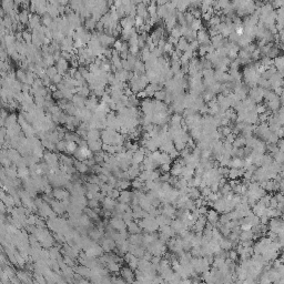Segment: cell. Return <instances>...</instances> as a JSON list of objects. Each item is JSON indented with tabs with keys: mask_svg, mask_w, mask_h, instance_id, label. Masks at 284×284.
Returning <instances> with one entry per match:
<instances>
[{
	"mask_svg": "<svg viewBox=\"0 0 284 284\" xmlns=\"http://www.w3.org/2000/svg\"><path fill=\"white\" fill-rule=\"evenodd\" d=\"M28 25L32 30H36L38 28H40L42 23H41V18L39 15L37 14H32L29 16V20H28Z\"/></svg>",
	"mask_w": 284,
	"mask_h": 284,
	"instance_id": "obj_1",
	"label": "cell"
},
{
	"mask_svg": "<svg viewBox=\"0 0 284 284\" xmlns=\"http://www.w3.org/2000/svg\"><path fill=\"white\" fill-rule=\"evenodd\" d=\"M121 274H122V277L124 279V281H128V282H132L134 280V273L132 269L130 267H123L121 269Z\"/></svg>",
	"mask_w": 284,
	"mask_h": 284,
	"instance_id": "obj_2",
	"label": "cell"
},
{
	"mask_svg": "<svg viewBox=\"0 0 284 284\" xmlns=\"http://www.w3.org/2000/svg\"><path fill=\"white\" fill-rule=\"evenodd\" d=\"M205 218H207V220H208L209 222L212 223V224H215V223L219 221V212L215 211V210H208V212H207V214H205Z\"/></svg>",
	"mask_w": 284,
	"mask_h": 284,
	"instance_id": "obj_3",
	"label": "cell"
},
{
	"mask_svg": "<svg viewBox=\"0 0 284 284\" xmlns=\"http://www.w3.org/2000/svg\"><path fill=\"white\" fill-rule=\"evenodd\" d=\"M47 14L50 15L52 18H58L59 15H60V11H59V6H56V5H47Z\"/></svg>",
	"mask_w": 284,
	"mask_h": 284,
	"instance_id": "obj_4",
	"label": "cell"
},
{
	"mask_svg": "<svg viewBox=\"0 0 284 284\" xmlns=\"http://www.w3.org/2000/svg\"><path fill=\"white\" fill-rule=\"evenodd\" d=\"M175 46H177V49H178V50L184 52V51L188 49V47H189V41L186 40L184 37H181V38H179L178 44H175Z\"/></svg>",
	"mask_w": 284,
	"mask_h": 284,
	"instance_id": "obj_5",
	"label": "cell"
},
{
	"mask_svg": "<svg viewBox=\"0 0 284 284\" xmlns=\"http://www.w3.org/2000/svg\"><path fill=\"white\" fill-rule=\"evenodd\" d=\"M29 12L27 9H23L22 11H20L18 14V21H20L22 25H26L28 23V20H29Z\"/></svg>",
	"mask_w": 284,
	"mask_h": 284,
	"instance_id": "obj_6",
	"label": "cell"
},
{
	"mask_svg": "<svg viewBox=\"0 0 284 284\" xmlns=\"http://www.w3.org/2000/svg\"><path fill=\"white\" fill-rule=\"evenodd\" d=\"M53 22V18L51 17L50 15H48V14H44V15L41 16V23L44 26V27H49V26L51 25Z\"/></svg>",
	"mask_w": 284,
	"mask_h": 284,
	"instance_id": "obj_7",
	"label": "cell"
},
{
	"mask_svg": "<svg viewBox=\"0 0 284 284\" xmlns=\"http://www.w3.org/2000/svg\"><path fill=\"white\" fill-rule=\"evenodd\" d=\"M97 20L95 19H93L92 17H89V18H87V20H86V29L87 30H92L95 28V25H97Z\"/></svg>",
	"mask_w": 284,
	"mask_h": 284,
	"instance_id": "obj_8",
	"label": "cell"
},
{
	"mask_svg": "<svg viewBox=\"0 0 284 284\" xmlns=\"http://www.w3.org/2000/svg\"><path fill=\"white\" fill-rule=\"evenodd\" d=\"M203 26H202V22H201L200 19H194L192 22H191V25H190V28L192 30H194V31H198L199 29H201Z\"/></svg>",
	"mask_w": 284,
	"mask_h": 284,
	"instance_id": "obj_9",
	"label": "cell"
},
{
	"mask_svg": "<svg viewBox=\"0 0 284 284\" xmlns=\"http://www.w3.org/2000/svg\"><path fill=\"white\" fill-rule=\"evenodd\" d=\"M165 93H167V91H164V90H158V91L154 92V95H153V97L156 98V100H158V101H163L164 100V97H165Z\"/></svg>",
	"mask_w": 284,
	"mask_h": 284,
	"instance_id": "obj_10",
	"label": "cell"
},
{
	"mask_svg": "<svg viewBox=\"0 0 284 284\" xmlns=\"http://www.w3.org/2000/svg\"><path fill=\"white\" fill-rule=\"evenodd\" d=\"M221 22V17H219V16H212L211 18H210V20L208 21V23L210 26H216L219 25Z\"/></svg>",
	"mask_w": 284,
	"mask_h": 284,
	"instance_id": "obj_11",
	"label": "cell"
},
{
	"mask_svg": "<svg viewBox=\"0 0 284 284\" xmlns=\"http://www.w3.org/2000/svg\"><path fill=\"white\" fill-rule=\"evenodd\" d=\"M250 57H251V60H253V61H256V60H259L262 56H261V53H260V50L256 48L254 51H252L251 55H250Z\"/></svg>",
	"mask_w": 284,
	"mask_h": 284,
	"instance_id": "obj_12",
	"label": "cell"
},
{
	"mask_svg": "<svg viewBox=\"0 0 284 284\" xmlns=\"http://www.w3.org/2000/svg\"><path fill=\"white\" fill-rule=\"evenodd\" d=\"M208 32H209V36H216V35H219V30H218V27L216 26H210L209 27V30H208Z\"/></svg>",
	"mask_w": 284,
	"mask_h": 284,
	"instance_id": "obj_13",
	"label": "cell"
},
{
	"mask_svg": "<svg viewBox=\"0 0 284 284\" xmlns=\"http://www.w3.org/2000/svg\"><path fill=\"white\" fill-rule=\"evenodd\" d=\"M22 37H23V39L26 41H28V44L31 42V33H29L28 31H25V32L22 33Z\"/></svg>",
	"mask_w": 284,
	"mask_h": 284,
	"instance_id": "obj_14",
	"label": "cell"
},
{
	"mask_svg": "<svg viewBox=\"0 0 284 284\" xmlns=\"http://www.w3.org/2000/svg\"><path fill=\"white\" fill-rule=\"evenodd\" d=\"M274 198H275V200L277 201V203H283V195H282V192L275 193Z\"/></svg>",
	"mask_w": 284,
	"mask_h": 284,
	"instance_id": "obj_15",
	"label": "cell"
},
{
	"mask_svg": "<svg viewBox=\"0 0 284 284\" xmlns=\"http://www.w3.org/2000/svg\"><path fill=\"white\" fill-rule=\"evenodd\" d=\"M98 205V202L95 200H91L90 201V203H89V207H91V208H95Z\"/></svg>",
	"mask_w": 284,
	"mask_h": 284,
	"instance_id": "obj_16",
	"label": "cell"
},
{
	"mask_svg": "<svg viewBox=\"0 0 284 284\" xmlns=\"http://www.w3.org/2000/svg\"><path fill=\"white\" fill-rule=\"evenodd\" d=\"M152 1H153V0H142V2H143L144 5H147V6H149V5L151 4Z\"/></svg>",
	"mask_w": 284,
	"mask_h": 284,
	"instance_id": "obj_17",
	"label": "cell"
}]
</instances>
